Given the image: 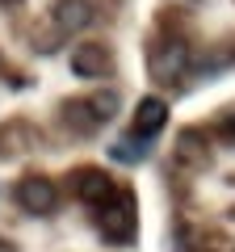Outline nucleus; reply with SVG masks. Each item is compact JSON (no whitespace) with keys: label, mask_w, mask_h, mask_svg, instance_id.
<instances>
[{"label":"nucleus","mask_w":235,"mask_h":252,"mask_svg":"<svg viewBox=\"0 0 235 252\" xmlns=\"http://www.w3.org/2000/svg\"><path fill=\"white\" fill-rule=\"evenodd\" d=\"M34 130H29L26 122H9V126H0V152L4 156H21V152H29L34 147Z\"/></svg>","instance_id":"nucleus-9"},{"label":"nucleus","mask_w":235,"mask_h":252,"mask_svg":"<svg viewBox=\"0 0 235 252\" xmlns=\"http://www.w3.org/2000/svg\"><path fill=\"white\" fill-rule=\"evenodd\" d=\"M164 122H168V101L160 97H143L135 105V135L139 139H155L164 130Z\"/></svg>","instance_id":"nucleus-6"},{"label":"nucleus","mask_w":235,"mask_h":252,"mask_svg":"<svg viewBox=\"0 0 235 252\" xmlns=\"http://www.w3.org/2000/svg\"><path fill=\"white\" fill-rule=\"evenodd\" d=\"M67 63H72V72H76V76H84V80H97V76L109 72V51H105L101 42H80V46L72 51V59H67Z\"/></svg>","instance_id":"nucleus-5"},{"label":"nucleus","mask_w":235,"mask_h":252,"mask_svg":"<svg viewBox=\"0 0 235 252\" xmlns=\"http://www.w3.org/2000/svg\"><path fill=\"white\" fill-rule=\"evenodd\" d=\"M92 4L88 0H59L55 4V26L63 30V34H80V30H88L92 26Z\"/></svg>","instance_id":"nucleus-7"},{"label":"nucleus","mask_w":235,"mask_h":252,"mask_svg":"<svg viewBox=\"0 0 235 252\" xmlns=\"http://www.w3.org/2000/svg\"><path fill=\"white\" fill-rule=\"evenodd\" d=\"M63 122H67V130H76V135H92L101 126V114L92 109V101H84V97H72V101H63Z\"/></svg>","instance_id":"nucleus-8"},{"label":"nucleus","mask_w":235,"mask_h":252,"mask_svg":"<svg viewBox=\"0 0 235 252\" xmlns=\"http://www.w3.org/2000/svg\"><path fill=\"white\" fill-rule=\"evenodd\" d=\"M92 109L101 114V122H109V118L118 114V93H101V97H92Z\"/></svg>","instance_id":"nucleus-10"},{"label":"nucleus","mask_w":235,"mask_h":252,"mask_svg":"<svg viewBox=\"0 0 235 252\" xmlns=\"http://www.w3.org/2000/svg\"><path fill=\"white\" fill-rule=\"evenodd\" d=\"M0 4H4V9H13V4H21V0H0Z\"/></svg>","instance_id":"nucleus-14"},{"label":"nucleus","mask_w":235,"mask_h":252,"mask_svg":"<svg viewBox=\"0 0 235 252\" xmlns=\"http://www.w3.org/2000/svg\"><path fill=\"white\" fill-rule=\"evenodd\" d=\"M92 210H97V227H101V235H105L109 244H130L135 240V231H139L135 198H130L126 189H114V198H105L101 206H92Z\"/></svg>","instance_id":"nucleus-1"},{"label":"nucleus","mask_w":235,"mask_h":252,"mask_svg":"<svg viewBox=\"0 0 235 252\" xmlns=\"http://www.w3.org/2000/svg\"><path fill=\"white\" fill-rule=\"evenodd\" d=\"M223 135H227V139H235V118H227V122H223Z\"/></svg>","instance_id":"nucleus-12"},{"label":"nucleus","mask_w":235,"mask_h":252,"mask_svg":"<svg viewBox=\"0 0 235 252\" xmlns=\"http://www.w3.org/2000/svg\"><path fill=\"white\" fill-rule=\"evenodd\" d=\"M72 189H76V198L80 202H88V206H101L105 198H114V177L109 172H101V168H76L72 172Z\"/></svg>","instance_id":"nucleus-4"},{"label":"nucleus","mask_w":235,"mask_h":252,"mask_svg":"<svg viewBox=\"0 0 235 252\" xmlns=\"http://www.w3.org/2000/svg\"><path fill=\"white\" fill-rule=\"evenodd\" d=\"M17 206L26 215H55L59 206V189H55L51 177H26L17 181Z\"/></svg>","instance_id":"nucleus-3"},{"label":"nucleus","mask_w":235,"mask_h":252,"mask_svg":"<svg viewBox=\"0 0 235 252\" xmlns=\"http://www.w3.org/2000/svg\"><path fill=\"white\" fill-rule=\"evenodd\" d=\"M0 252H17V248H13V244H9V240H0Z\"/></svg>","instance_id":"nucleus-13"},{"label":"nucleus","mask_w":235,"mask_h":252,"mask_svg":"<svg viewBox=\"0 0 235 252\" xmlns=\"http://www.w3.org/2000/svg\"><path fill=\"white\" fill-rule=\"evenodd\" d=\"M109 152H114V160H122V164H130V160H143V147H130V139L114 143Z\"/></svg>","instance_id":"nucleus-11"},{"label":"nucleus","mask_w":235,"mask_h":252,"mask_svg":"<svg viewBox=\"0 0 235 252\" xmlns=\"http://www.w3.org/2000/svg\"><path fill=\"white\" fill-rule=\"evenodd\" d=\"M147 63H151V76L160 84L181 80L185 67H189V46H185V38H164V42L151 46V59Z\"/></svg>","instance_id":"nucleus-2"}]
</instances>
